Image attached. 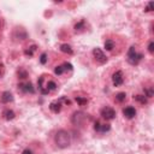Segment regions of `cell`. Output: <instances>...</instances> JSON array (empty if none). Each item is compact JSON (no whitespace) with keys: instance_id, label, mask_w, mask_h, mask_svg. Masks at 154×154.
Masks as SVG:
<instances>
[{"instance_id":"6da1fadb","label":"cell","mask_w":154,"mask_h":154,"mask_svg":"<svg viewBox=\"0 0 154 154\" xmlns=\"http://www.w3.org/2000/svg\"><path fill=\"white\" fill-rule=\"evenodd\" d=\"M70 134L66 130H58L54 136V142L58 148H66L70 146Z\"/></svg>"},{"instance_id":"7a4b0ae2","label":"cell","mask_w":154,"mask_h":154,"mask_svg":"<svg viewBox=\"0 0 154 154\" xmlns=\"http://www.w3.org/2000/svg\"><path fill=\"white\" fill-rule=\"evenodd\" d=\"M143 58V55L141 53H137L135 47H130L128 51V61L131 64V65H137L139 64V61Z\"/></svg>"},{"instance_id":"3957f363","label":"cell","mask_w":154,"mask_h":154,"mask_svg":"<svg viewBox=\"0 0 154 154\" xmlns=\"http://www.w3.org/2000/svg\"><path fill=\"white\" fill-rule=\"evenodd\" d=\"M100 115L102 118H105L106 120H112L116 118V111L113 110L112 107H108V106H105L101 108L100 111Z\"/></svg>"},{"instance_id":"277c9868","label":"cell","mask_w":154,"mask_h":154,"mask_svg":"<svg viewBox=\"0 0 154 154\" xmlns=\"http://www.w3.org/2000/svg\"><path fill=\"white\" fill-rule=\"evenodd\" d=\"M112 82L115 87H119L124 83V77H123V72L122 71H116L112 75Z\"/></svg>"},{"instance_id":"5b68a950","label":"cell","mask_w":154,"mask_h":154,"mask_svg":"<svg viewBox=\"0 0 154 154\" xmlns=\"http://www.w3.org/2000/svg\"><path fill=\"white\" fill-rule=\"evenodd\" d=\"M93 55H94V58L98 60L100 64H105V63L107 61V57L105 55L104 52L100 50V48H98V47L93 50Z\"/></svg>"},{"instance_id":"8992f818","label":"cell","mask_w":154,"mask_h":154,"mask_svg":"<svg viewBox=\"0 0 154 154\" xmlns=\"http://www.w3.org/2000/svg\"><path fill=\"white\" fill-rule=\"evenodd\" d=\"M84 119H86V115H84V113L81 112V111H77V112L74 113V116H72V118H71V122L75 125H81L84 122Z\"/></svg>"},{"instance_id":"52a82bcc","label":"cell","mask_w":154,"mask_h":154,"mask_svg":"<svg viewBox=\"0 0 154 154\" xmlns=\"http://www.w3.org/2000/svg\"><path fill=\"white\" fill-rule=\"evenodd\" d=\"M18 89H19V90H22L23 93H30V94H34L35 93V89H34L33 84H31L30 82L18 84Z\"/></svg>"},{"instance_id":"ba28073f","label":"cell","mask_w":154,"mask_h":154,"mask_svg":"<svg viewBox=\"0 0 154 154\" xmlns=\"http://www.w3.org/2000/svg\"><path fill=\"white\" fill-rule=\"evenodd\" d=\"M123 115L128 119H133L136 116V110L133 106H126L125 108H123Z\"/></svg>"},{"instance_id":"9c48e42d","label":"cell","mask_w":154,"mask_h":154,"mask_svg":"<svg viewBox=\"0 0 154 154\" xmlns=\"http://www.w3.org/2000/svg\"><path fill=\"white\" fill-rule=\"evenodd\" d=\"M50 110L53 112V113H59L60 110H61V99L58 101V100H55V101H52L50 104Z\"/></svg>"},{"instance_id":"30bf717a","label":"cell","mask_w":154,"mask_h":154,"mask_svg":"<svg viewBox=\"0 0 154 154\" xmlns=\"http://www.w3.org/2000/svg\"><path fill=\"white\" fill-rule=\"evenodd\" d=\"M13 100V95L10 93V92H4L3 95H1V102L4 104H9Z\"/></svg>"},{"instance_id":"8fae6325","label":"cell","mask_w":154,"mask_h":154,"mask_svg":"<svg viewBox=\"0 0 154 154\" xmlns=\"http://www.w3.org/2000/svg\"><path fill=\"white\" fill-rule=\"evenodd\" d=\"M3 115H4V117H5L6 120H12L16 117V113L12 110H6V111H4Z\"/></svg>"},{"instance_id":"7c38bea8","label":"cell","mask_w":154,"mask_h":154,"mask_svg":"<svg viewBox=\"0 0 154 154\" xmlns=\"http://www.w3.org/2000/svg\"><path fill=\"white\" fill-rule=\"evenodd\" d=\"M60 51L64 52V53H68V54H72V53H74V51H72L71 46L68 45V44H63V45H60Z\"/></svg>"},{"instance_id":"4fadbf2b","label":"cell","mask_w":154,"mask_h":154,"mask_svg":"<svg viewBox=\"0 0 154 154\" xmlns=\"http://www.w3.org/2000/svg\"><path fill=\"white\" fill-rule=\"evenodd\" d=\"M105 50L106 51H112L113 48H115V42H113V40H111V39H108V40H106L105 41Z\"/></svg>"},{"instance_id":"5bb4252c","label":"cell","mask_w":154,"mask_h":154,"mask_svg":"<svg viewBox=\"0 0 154 154\" xmlns=\"http://www.w3.org/2000/svg\"><path fill=\"white\" fill-rule=\"evenodd\" d=\"M134 99H135L136 101H139L141 105H146V104L148 102L147 98H146L144 95H135V96H134Z\"/></svg>"},{"instance_id":"9a60e30c","label":"cell","mask_w":154,"mask_h":154,"mask_svg":"<svg viewBox=\"0 0 154 154\" xmlns=\"http://www.w3.org/2000/svg\"><path fill=\"white\" fill-rule=\"evenodd\" d=\"M17 75H18V78H21V79H26V78L28 77V72H27V70H24V69L19 68V70L17 71Z\"/></svg>"},{"instance_id":"2e32d148","label":"cell","mask_w":154,"mask_h":154,"mask_svg":"<svg viewBox=\"0 0 154 154\" xmlns=\"http://www.w3.org/2000/svg\"><path fill=\"white\" fill-rule=\"evenodd\" d=\"M46 89H47L48 92L55 90V89H57V83L54 82V81H48V82H47V86H46Z\"/></svg>"},{"instance_id":"e0dca14e","label":"cell","mask_w":154,"mask_h":154,"mask_svg":"<svg viewBox=\"0 0 154 154\" xmlns=\"http://www.w3.org/2000/svg\"><path fill=\"white\" fill-rule=\"evenodd\" d=\"M125 99H126V94H125L124 92H120V93H118V94L116 95V100H117L118 102H123Z\"/></svg>"},{"instance_id":"ac0fdd59","label":"cell","mask_w":154,"mask_h":154,"mask_svg":"<svg viewBox=\"0 0 154 154\" xmlns=\"http://www.w3.org/2000/svg\"><path fill=\"white\" fill-rule=\"evenodd\" d=\"M110 130H111V125L108 123H105V124H101L99 133H108Z\"/></svg>"},{"instance_id":"d6986e66","label":"cell","mask_w":154,"mask_h":154,"mask_svg":"<svg viewBox=\"0 0 154 154\" xmlns=\"http://www.w3.org/2000/svg\"><path fill=\"white\" fill-rule=\"evenodd\" d=\"M76 102L79 105V106H84V105H87V102H88V100L86 99V98H81V96H76Z\"/></svg>"},{"instance_id":"ffe728a7","label":"cell","mask_w":154,"mask_h":154,"mask_svg":"<svg viewBox=\"0 0 154 154\" xmlns=\"http://www.w3.org/2000/svg\"><path fill=\"white\" fill-rule=\"evenodd\" d=\"M64 66L63 65H59V66H55V69H54V74L57 75V76H60V75H63L64 74Z\"/></svg>"},{"instance_id":"44dd1931","label":"cell","mask_w":154,"mask_h":154,"mask_svg":"<svg viewBox=\"0 0 154 154\" xmlns=\"http://www.w3.org/2000/svg\"><path fill=\"white\" fill-rule=\"evenodd\" d=\"M154 94V90H153V88H146L144 89V96H147V98H152Z\"/></svg>"},{"instance_id":"7402d4cb","label":"cell","mask_w":154,"mask_h":154,"mask_svg":"<svg viewBox=\"0 0 154 154\" xmlns=\"http://www.w3.org/2000/svg\"><path fill=\"white\" fill-rule=\"evenodd\" d=\"M84 28V21H81V22H78V23H76L75 24V30L77 31V30H81V29H83Z\"/></svg>"},{"instance_id":"603a6c76","label":"cell","mask_w":154,"mask_h":154,"mask_svg":"<svg viewBox=\"0 0 154 154\" xmlns=\"http://www.w3.org/2000/svg\"><path fill=\"white\" fill-rule=\"evenodd\" d=\"M40 63L42 64V65H45V64L47 63V53H42L41 55H40Z\"/></svg>"},{"instance_id":"cb8c5ba5","label":"cell","mask_w":154,"mask_h":154,"mask_svg":"<svg viewBox=\"0 0 154 154\" xmlns=\"http://www.w3.org/2000/svg\"><path fill=\"white\" fill-rule=\"evenodd\" d=\"M153 10H154V3H153V1H149L148 5L146 6L144 11H146V12H149V11H153Z\"/></svg>"},{"instance_id":"d4e9b609","label":"cell","mask_w":154,"mask_h":154,"mask_svg":"<svg viewBox=\"0 0 154 154\" xmlns=\"http://www.w3.org/2000/svg\"><path fill=\"white\" fill-rule=\"evenodd\" d=\"M100 126H101V123H100L99 120H96V122H95V124H94L95 131H99V130H100Z\"/></svg>"},{"instance_id":"484cf974","label":"cell","mask_w":154,"mask_h":154,"mask_svg":"<svg viewBox=\"0 0 154 154\" xmlns=\"http://www.w3.org/2000/svg\"><path fill=\"white\" fill-rule=\"evenodd\" d=\"M148 52L149 53H153L154 52V42L153 41H151L149 45H148Z\"/></svg>"},{"instance_id":"4316f807","label":"cell","mask_w":154,"mask_h":154,"mask_svg":"<svg viewBox=\"0 0 154 154\" xmlns=\"http://www.w3.org/2000/svg\"><path fill=\"white\" fill-rule=\"evenodd\" d=\"M63 66H64V70H68V69H69L70 71L72 70V65H71V64H70V63H65V64H64V65H63Z\"/></svg>"},{"instance_id":"83f0119b","label":"cell","mask_w":154,"mask_h":154,"mask_svg":"<svg viewBox=\"0 0 154 154\" xmlns=\"http://www.w3.org/2000/svg\"><path fill=\"white\" fill-rule=\"evenodd\" d=\"M33 52H34V51H31L30 48H29V50H26V51H24V54H26V55H29V57H31V55H33Z\"/></svg>"},{"instance_id":"f1b7e54d","label":"cell","mask_w":154,"mask_h":154,"mask_svg":"<svg viewBox=\"0 0 154 154\" xmlns=\"http://www.w3.org/2000/svg\"><path fill=\"white\" fill-rule=\"evenodd\" d=\"M22 154H34V153H33V151H31V149L27 148V149H24V151L22 152Z\"/></svg>"},{"instance_id":"f546056e","label":"cell","mask_w":154,"mask_h":154,"mask_svg":"<svg viewBox=\"0 0 154 154\" xmlns=\"http://www.w3.org/2000/svg\"><path fill=\"white\" fill-rule=\"evenodd\" d=\"M0 76H1V71H0Z\"/></svg>"}]
</instances>
